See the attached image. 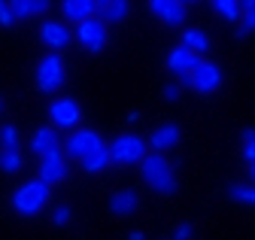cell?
Instances as JSON below:
<instances>
[{
	"mask_svg": "<svg viewBox=\"0 0 255 240\" xmlns=\"http://www.w3.org/2000/svg\"><path fill=\"white\" fill-rule=\"evenodd\" d=\"M18 146H21V134L15 125L0 128V152H18Z\"/></svg>",
	"mask_w": 255,
	"mask_h": 240,
	"instance_id": "22",
	"label": "cell"
},
{
	"mask_svg": "<svg viewBox=\"0 0 255 240\" xmlns=\"http://www.w3.org/2000/svg\"><path fill=\"white\" fill-rule=\"evenodd\" d=\"M104 137L94 131V128H76L70 131L67 137H64L61 149H64V158L67 161H85L91 152H98V149H104Z\"/></svg>",
	"mask_w": 255,
	"mask_h": 240,
	"instance_id": "4",
	"label": "cell"
},
{
	"mask_svg": "<svg viewBox=\"0 0 255 240\" xmlns=\"http://www.w3.org/2000/svg\"><path fill=\"white\" fill-rule=\"evenodd\" d=\"M164 98H167V101H176V98H179V88H176V85H167V88H164Z\"/></svg>",
	"mask_w": 255,
	"mask_h": 240,
	"instance_id": "30",
	"label": "cell"
},
{
	"mask_svg": "<svg viewBox=\"0 0 255 240\" xmlns=\"http://www.w3.org/2000/svg\"><path fill=\"white\" fill-rule=\"evenodd\" d=\"M61 146V137H58V131L52 128V125H46V128H37L34 131V137H30V152L34 155H49L52 149H58Z\"/></svg>",
	"mask_w": 255,
	"mask_h": 240,
	"instance_id": "16",
	"label": "cell"
},
{
	"mask_svg": "<svg viewBox=\"0 0 255 240\" xmlns=\"http://www.w3.org/2000/svg\"><path fill=\"white\" fill-rule=\"evenodd\" d=\"M9 9H12L15 18H34V15H40V12H46L49 3H46V0H12Z\"/></svg>",
	"mask_w": 255,
	"mask_h": 240,
	"instance_id": "19",
	"label": "cell"
},
{
	"mask_svg": "<svg viewBox=\"0 0 255 240\" xmlns=\"http://www.w3.org/2000/svg\"><path fill=\"white\" fill-rule=\"evenodd\" d=\"M49 198H52V189L34 176V179H27L24 186L15 189V195H12V210H15V213H21V216H37L40 210L49 204Z\"/></svg>",
	"mask_w": 255,
	"mask_h": 240,
	"instance_id": "3",
	"label": "cell"
},
{
	"mask_svg": "<svg viewBox=\"0 0 255 240\" xmlns=\"http://www.w3.org/2000/svg\"><path fill=\"white\" fill-rule=\"evenodd\" d=\"M79 167H82L85 173H104V170L110 167V152H107V146L98 149V152H91L85 161H79Z\"/></svg>",
	"mask_w": 255,
	"mask_h": 240,
	"instance_id": "21",
	"label": "cell"
},
{
	"mask_svg": "<svg viewBox=\"0 0 255 240\" xmlns=\"http://www.w3.org/2000/svg\"><path fill=\"white\" fill-rule=\"evenodd\" d=\"M107 207H110V213H113V216H131V213H137V207H140V195L131 192V189L113 192L110 201H107Z\"/></svg>",
	"mask_w": 255,
	"mask_h": 240,
	"instance_id": "15",
	"label": "cell"
},
{
	"mask_svg": "<svg viewBox=\"0 0 255 240\" xmlns=\"http://www.w3.org/2000/svg\"><path fill=\"white\" fill-rule=\"evenodd\" d=\"M49 122L55 131H76L82 122V107L73 98H55L49 104Z\"/></svg>",
	"mask_w": 255,
	"mask_h": 240,
	"instance_id": "6",
	"label": "cell"
},
{
	"mask_svg": "<svg viewBox=\"0 0 255 240\" xmlns=\"http://www.w3.org/2000/svg\"><path fill=\"white\" fill-rule=\"evenodd\" d=\"M140 176L143 183L158 192V195H173L176 192V173H173V164L170 158L158 155V152H149L143 161H140Z\"/></svg>",
	"mask_w": 255,
	"mask_h": 240,
	"instance_id": "1",
	"label": "cell"
},
{
	"mask_svg": "<svg viewBox=\"0 0 255 240\" xmlns=\"http://www.w3.org/2000/svg\"><path fill=\"white\" fill-rule=\"evenodd\" d=\"M249 179H252V186H255V164L249 167Z\"/></svg>",
	"mask_w": 255,
	"mask_h": 240,
	"instance_id": "32",
	"label": "cell"
},
{
	"mask_svg": "<svg viewBox=\"0 0 255 240\" xmlns=\"http://www.w3.org/2000/svg\"><path fill=\"white\" fill-rule=\"evenodd\" d=\"M73 219V210L67 207V204H64V207H55V213H52V222L55 225H67Z\"/></svg>",
	"mask_w": 255,
	"mask_h": 240,
	"instance_id": "27",
	"label": "cell"
},
{
	"mask_svg": "<svg viewBox=\"0 0 255 240\" xmlns=\"http://www.w3.org/2000/svg\"><path fill=\"white\" fill-rule=\"evenodd\" d=\"M128 12H131V6L125 3V0H101L98 3V18L104 24H119L128 18Z\"/></svg>",
	"mask_w": 255,
	"mask_h": 240,
	"instance_id": "17",
	"label": "cell"
},
{
	"mask_svg": "<svg viewBox=\"0 0 255 240\" xmlns=\"http://www.w3.org/2000/svg\"><path fill=\"white\" fill-rule=\"evenodd\" d=\"M110 164H119V167H140V161L149 155V143L137 134H119L110 146Z\"/></svg>",
	"mask_w": 255,
	"mask_h": 240,
	"instance_id": "2",
	"label": "cell"
},
{
	"mask_svg": "<svg viewBox=\"0 0 255 240\" xmlns=\"http://www.w3.org/2000/svg\"><path fill=\"white\" fill-rule=\"evenodd\" d=\"M228 198L243 201V204H255V186H252V183H249V186H231V189H228Z\"/></svg>",
	"mask_w": 255,
	"mask_h": 240,
	"instance_id": "24",
	"label": "cell"
},
{
	"mask_svg": "<svg viewBox=\"0 0 255 240\" xmlns=\"http://www.w3.org/2000/svg\"><path fill=\"white\" fill-rule=\"evenodd\" d=\"M21 152H0V170L3 173H15V170H21Z\"/></svg>",
	"mask_w": 255,
	"mask_h": 240,
	"instance_id": "23",
	"label": "cell"
},
{
	"mask_svg": "<svg viewBox=\"0 0 255 240\" xmlns=\"http://www.w3.org/2000/svg\"><path fill=\"white\" fill-rule=\"evenodd\" d=\"M255 31V0H246L243 3V21H240V34Z\"/></svg>",
	"mask_w": 255,
	"mask_h": 240,
	"instance_id": "25",
	"label": "cell"
},
{
	"mask_svg": "<svg viewBox=\"0 0 255 240\" xmlns=\"http://www.w3.org/2000/svg\"><path fill=\"white\" fill-rule=\"evenodd\" d=\"M213 9L225 21H231V24L243 21V3H237V0H213Z\"/></svg>",
	"mask_w": 255,
	"mask_h": 240,
	"instance_id": "20",
	"label": "cell"
},
{
	"mask_svg": "<svg viewBox=\"0 0 255 240\" xmlns=\"http://www.w3.org/2000/svg\"><path fill=\"white\" fill-rule=\"evenodd\" d=\"M73 40L85 49V52H101L107 46V24L94 15L82 24H76V31H73Z\"/></svg>",
	"mask_w": 255,
	"mask_h": 240,
	"instance_id": "8",
	"label": "cell"
},
{
	"mask_svg": "<svg viewBox=\"0 0 255 240\" xmlns=\"http://www.w3.org/2000/svg\"><path fill=\"white\" fill-rule=\"evenodd\" d=\"M243 158L249 161V167L255 164V128L243 131Z\"/></svg>",
	"mask_w": 255,
	"mask_h": 240,
	"instance_id": "26",
	"label": "cell"
},
{
	"mask_svg": "<svg viewBox=\"0 0 255 240\" xmlns=\"http://www.w3.org/2000/svg\"><path fill=\"white\" fill-rule=\"evenodd\" d=\"M176 143H179V125H173V122L158 125L149 134V146H152V152H158V155H164L167 149H173Z\"/></svg>",
	"mask_w": 255,
	"mask_h": 240,
	"instance_id": "14",
	"label": "cell"
},
{
	"mask_svg": "<svg viewBox=\"0 0 255 240\" xmlns=\"http://www.w3.org/2000/svg\"><path fill=\"white\" fill-rule=\"evenodd\" d=\"M64 76H67V67H64V58L58 52H49L40 58L37 64V92L40 95H55L64 85Z\"/></svg>",
	"mask_w": 255,
	"mask_h": 240,
	"instance_id": "5",
	"label": "cell"
},
{
	"mask_svg": "<svg viewBox=\"0 0 255 240\" xmlns=\"http://www.w3.org/2000/svg\"><path fill=\"white\" fill-rule=\"evenodd\" d=\"M131 240H143V231H131Z\"/></svg>",
	"mask_w": 255,
	"mask_h": 240,
	"instance_id": "31",
	"label": "cell"
},
{
	"mask_svg": "<svg viewBox=\"0 0 255 240\" xmlns=\"http://www.w3.org/2000/svg\"><path fill=\"white\" fill-rule=\"evenodd\" d=\"M149 9H152V15L158 21L167 24V27H179L185 21V15H188V6L179 3V0H152Z\"/></svg>",
	"mask_w": 255,
	"mask_h": 240,
	"instance_id": "11",
	"label": "cell"
},
{
	"mask_svg": "<svg viewBox=\"0 0 255 240\" xmlns=\"http://www.w3.org/2000/svg\"><path fill=\"white\" fill-rule=\"evenodd\" d=\"M191 234H195V228H191L188 222H182V225H176V240H188Z\"/></svg>",
	"mask_w": 255,
	"mask_h": 240,
	"instance_id": "29",
	"label": "cell"
},
{
	"mask_svg": "<svg viewBox=\"0 0 255 240\" xmlns=\"http://www.w3.org/2000/svg\"><path fill=\"white\" fill-rule=\"evenodd\" d=\"M201 61H204L201 55L188 52V49H182V46H173V49H170V55H167V70H170V73H176L182 82H188V73L195 70Z\"/></svg>",
	"mask_w": 255,
	"mask_h": 240,
	"instance_id": "12",
	"label": "cell"
},
{
	"mask_svg": "<svg viewBox=\"0 0 255 240\" xmlns=\"http://www.w3.org/2000/svg\"><path fill=\"white\" fill-rule=\"evenodd\" d=\"M12 24H15V15H12L9 3H6V0H0V27H12Z\"/></svg>",
	"mask_w": 255,
	"mask_h": 240,
	"instance_id": "28",
	"label": "cell"
},
{
	"mask_svg": "<svg viewBox=\"0 0 255 240\" xmlns=\"http://www.w3.org/2000/svg\"><path fill=\"white\" fill-rule=\"evenodd\" d=\"M179 46H182V49H188V52H195V55H201V52H207V49H210V37L201 31V27H188V31H182Z\"/></svg>",
	"mask_w": 255,
	"mask_h": 240,
	"instance_id": "18",
	"label": "cell"
},
{
	"mask_svg": "<svg viewBox=\"0 0 255 240\" xmlns=\"http://www.w3.org/2000/svg\"><path fill=\"white\" fill-rule=\"evenodd\" d=\"M67 176H70V164H67V158H64V149H61V146L52 149L49 155H43L40 170H37V179H40V183H46V186L52 189L55 183H64Z\"/></svg>",
	"mask_w": 255,
	"mask_h": 240,
	"instance_id": "7",
	"label": "cell"
},
{
	"mask_svg": "<svg viewBox=\"0 0 255 240\" xmlns=\"http://www.w3.org/2000/svg\"><path fill=\"white\" fill-rule=\"evenodd\" d=\"M188 85L195 88L198 95H213V92H219V85H222V70H219V64L201 61L195 70L188 73Z\"/></svg>",
	"mask_w": 255,
	"mask_h": 240,
	"instance_id": "9",
	"label": "cell"
},
{
	"mask_svg": "<svg viewBox=\"0 0 255 240\" xmlns=\"http://www.w3.org/2000/svg\"><path fill=\"white\" fill-rule=\"evenodd\" d=\"M40 40L52 49V52H61V49H67L70 43H73V31L64 21H55V18H49V21H43L40 24Z\"/></svg>",
	"mask_w": 255,
	"mask_h": 240,
	"instance_id": "10",
	"label": "cell"
},
{
	"mask_svg": "<svg viewBox=\"0 0 255 240\" xmlns=\"http://www.w3.org/2000/svg\"><path fill=\"white\" fill-rule=\"evenodd\" d=\"M61 12H64V24H67V21L82 24V21L98 15V3H94V0H64Z\"/></svg>",
	"mask_w": 255,
	"mask_h": 240,
	"instance_id": "13",
	"label": "cell"
}]
</instances>
